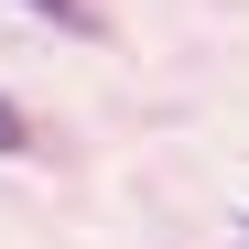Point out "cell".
Masks as SVG:
<instances>
[{
    "mask_svg": "<svg viewBox=\"0 0 249 249\" xmlns=\"http://www.w3.org/2000/svg\"><path fill=\"white\" fill-rule=\"evenodd\" d=\"M22 11H44V22H65V33H98V0H22Z\"/></svg>",
    "mask_w": 249,
    "mask_h": 249,
    "instance_id": "cell-1",
    "label": "cell"
},
{
    "mask_svg": "<svg viewBox=\"0 0 249 249\" xmlns=\"http://www.w3.org/2000/svg\"><path fill=\"white\" fill-rule=\"evenodd\" d=\"M0 152H33V119H22L11 98H0Z\"/></svg>",
    "mask_w": 249,
    "mask_h": 249,
    "instance_id": "cell-2",
    "label": "cell"
}]
</instances>
